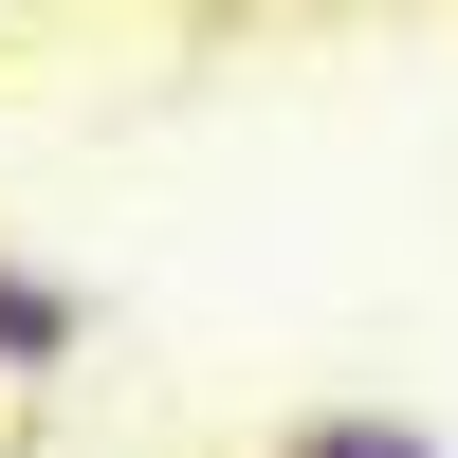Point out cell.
Wrapping results in <instances>:
<instances>
[{
	"instance_id": "cell-1",
	"label": "cell",
	"mask_w": 458,
	"mask_h": 458,
	"mask_svg": "<svg viewBox=\"0 0 458 458\" xmlns=\"http://www.w3.org/2000/svg\"><path fill=\"white\" fill-rule=\"evenodd\" d=\"M92 330H110V312L55 276V257H0V386H19V403L73 386V367H92Z\"/></svg>"
},
{
	"instance_id": "cell-2",
	"label": "cell",
	"mask_w": 458,
	"mask_h": 458,
	"mask_svg": "<svg viewBox=\"0 0 458 458\" xmlns=\"http://www.w3.org/2000/svg\"><path fill=\"white\" fill-rule=\"evenodd\" d=\"M257 458H440L422 422H403V403H276V440Z\"/></svg>"
}]
</instances>
